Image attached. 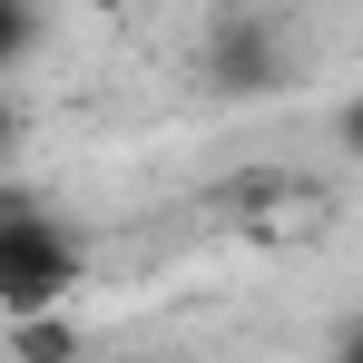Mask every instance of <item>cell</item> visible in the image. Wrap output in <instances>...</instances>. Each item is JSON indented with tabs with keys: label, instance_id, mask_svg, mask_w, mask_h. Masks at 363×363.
<instances>
[{
	"label": "cell",
	"instance_id": "obj_1",
	"mask_svg": "<svg viewBox=\"0 0 363 363\" xmlns=\"http://www.w3.org/2000/svg\"><path fill=\"white\" fill-rule=\"evenodd\" d=\"M79 275H89V255L69 236V216H50L40 196H0V324L69 314Z\"/></svg>",
	"mask_w": 363,
	"mask_h": 363
},
{
	"label": "cell",
	"instance_id": "obj_2",
	"mask_svg": "<svg viewBox=\"0 0 363 363\" xmlns=\"http://www.w3.org/2000/svg\"><path fill=\"white\" fill-rule=\"evenodd\" d=\"M30 40H40V10H30V0H0V69L20 60Z\"/></svg>",
	"mask_w": 363,
	"mask_h": 363
},
{
	"label": "cell",
	"instance_id": "obj_3",
	"mask_svg": "<svg viewBox=\"0 0 363 363\" xmlns=\"http://www.w3.org/2000/svg\"><path fill=\"white\" fill-rule=\"evenodd\" d=\"M334 363H363V324H354V334H344V354H334Z\"/></svg>",
	"mask_w": 363,
	"mask_h": 363
},
{
	"label": "cell",
	"instance_id": "obj_4",
	"mask_svg": "<svg viewBox=\"0 0 363 363\" xmlns=\"http://www.w3.org/2000/svg\"><path fill=\"white\" fill-rule=\"evenodd\" d=\"M10 128H20V108H10V99H0V147H10Z\"/></svg>",
	"mask_w": 363,
	"mask_h": 363
},
{
	"label": "cell",
	"instance_id": "obj_5",
	"mask_svg": "<svg viewBox=\"0 0 363 363\" xmlns=\"http://www.w3.org/2000/svg\"><path fill=\"white\" fill-rule=\"evenodd\" d=\"M79 10H99V20H108V10H128V0H79Z\"/></svg>",
	"mask_w": 363,
	"mask_h": 363
},
{
	"label": "cell",
	"instance_id": "obj_6",
	"mask_svg": "<svg viewBox=\"0 0 363 363\" xmlns=\"http://www.w3.org/2000/svg\"><path fill=\"white\" fill-rule=\"evenodd\" d=\"M344 128H354V138H363V108H354V118H344Z\"/></svg>",
	"mask_w": 363,
	"mask_h": 363
}]
</instances>
